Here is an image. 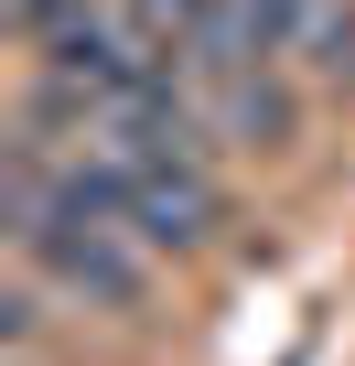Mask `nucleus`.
Masks as SVG:
<instances>
[{
  "mask_svg": "<svg viewBox=\"0 0 355 366\" xmlns=\"http://www.w3.org/2000/svg\"><path fill=\"white\" fill-rule=\"evenodd\" d=\"M194 86H205V129H216V140H237V151H280V140H291V119H301V108H291V86L269 76V54H259V65H216V76H194Z\"/></svg>",
  "mask_w": 355,
  "mask_h": 366,
  "instance_id": "f257e3e1",
  "label": "nucleus"
},
{
  "mask_svg": "<svg viewBox=\"0 0 355 366\" xmlns=\"http://www.w3.org/2000/svg\"><path fill=\"white\" fill-rule=\"evenodd\" d=\"M291 54H301L323 86H355V0H312L301 33H291Z\"/></svg>",
  "mask_w": 355,
  "mask_h": 366,
  "instance_id": "f03ea898",
  "label": "nucleus"
},
{
  "mask_svg": "<svg viewBox=\"0 0 355 366\" xmlns=\"http://www.w3.org/2000/svg\"><path fill=\"white\" fill-rule=\"evenodd\" d=\"M0 11H11V33H22V44H44L65 11H86V0H0Z\"/></svg>",
  "mask_w": 355,
  "mask_h": 366,
  "instance_id": "7ed1b4c3",
  "label": "nucleus"
}]
</instances>
